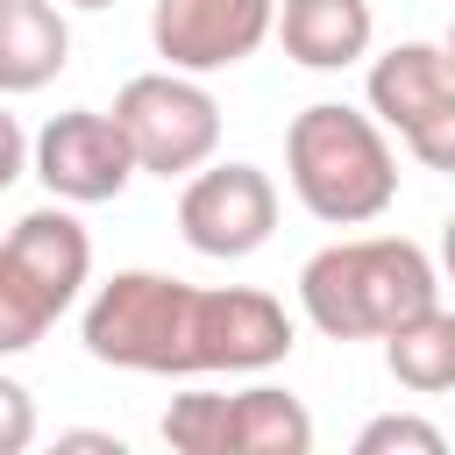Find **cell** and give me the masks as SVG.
Masks as SVG:
<instances>
[{"label":"cell","instance_id":"1","mask_svg":"<svg viewBox=\"0 0 455 455\" xmlns=\"http://www.w3.org/2000/svg\"><path fill=\"white\" fill-rule=\"evenodd\" d=\"M107 370L135 377H256L291 355V313L249 284H185L164 270H114L78 320Z\"/></svg>","mask_w":455,"mask_h":455},{"label":"cell","instance_id":"2","mask_svg":"<svg viewBox=\"0 0 455 455\" xmlns=\"http://www.w3.org/2000/svg\"><path fill=\"white\" fill-rule=\"evenodd\" d=\"M441 299V270L405 235H355L327 242L299 270V306L327 341H384L398 320Z\"/></svg>","mask_w":455,"mask_h":455},{"label":"cell","instance_id":"3","mask_svg":"<svg viewBox=\"0 0 455 455\" xmlns=\"http://www.w3.org/2000/svg\"><path fill=\"white\" fill-rule=\"evenodd\" d=\"M284 178L299 206L327 228H363L398 199V156L384 142L377 114H355L341 100H313L284 128Z\"/></svg>","mask_w":455,"mask_h":455},{"label":"cell","instance_id":"4","mask_svg":"<svg viewBox=\"0 0 455 455\" xmlns=\"http://www.w3.org/2000/svg\"><path fill=\"white\" fill-rule=\"evenodd\" d=\"M85 277H92V242L64 213V199L21 213L14 235L0 242V355L36 348L78 306Z\"/></svg>","mask_w":455,"mask_h":455},{"label":"cell","instance_id":"5","mask_svg":"<svg viewBox=\"0 0 455 455\" xmlns=\"http://www.w3.org/2000/svg\"><path fill=\"white\" fill-rule=\"evenodd\" d=\"M114 121L135 149V171L149 178H192L220 149V100L192 71H142L114 92Z\"/></svg>","mask_w":455,"mask_h":455},{"label":"cell","instance_id":"6","mask_svg":"<svg viewBox=\"0 0 455 455\" xmlns=\"http://www.w3.org/2000/svg\"><path fill=\"white\" fill-rule=\"evenodd\" d=\"M164 441L178 455H306L313 448V412L277 384L185 391L164 412Z\"/></svg>","mask_w":455,"mask_h":455},{"label":"cell","instance_id":"7","mask_svg":"<svg viewBox=\"0 0 455 455\" xmlns=\"http://www.w3.org/2000/svg\"><path fill=\"white\" fill-rule=\"evenodd\" d=\"M270 228H277V185L256 164H199L178 192V235L213 263L256 256Z\"/></svg>","mask_w":455,"mask_h":455},{"label":"cell","instance_id":"8","mask_svg":"<svg viewBox=\"0 0 455 455\" xmlns=\"http://www.w3.org/2000/svg\"><path fill=\"white\" fill-rule=\"evenodd\" d=\"M28 171H36V178L50 185V199H64V206H107V199L128 192L135 149H128V135H121L114 114H100V107H64V114L43 121V135H36V149H28Z\"/></svg>","mask_w":455,"mask_h":455},{"label":"cell","instance_id":"9","mask_svg":"<svg viewBox=\"0 0 455 455\" xmlns=\"http://www.w3.org/2000/svg\"><path fill=\"white\" fill-rule=\"evenodd\" d=\"M277 36V0H156L149 7V43L171 71H228Z\"/></svg>","mask_w":455,"mask_h":455},{"label":"cell","instance_id":"10","mask_svg":"<svg viewBox=\"0 0 455 455\" xmlns=\"http://www.w3.org/2000/svg\"><path fill=\"white\" fill-rule=\"evenodd\" d=\"M370 0H277V43L306 71H348L355 57H370Z\"/></svg>","mask_w":455,"mask_h":455},{"label":"cell","instance_id":"11","mask_svg":"<svg viewBox=\"0 0 455 455\" xmlns=\"http://www.w3.org/2000/svg\"><path fill=\"white\" fill-rule=\"evenodd\" d=\"M370 114L384 121V128H398V135H412L448 92H455V64H448V50L441 43H391L377 64H370Z\"/></svg>","mask_w":455,"mask_h":455},{"label":"cell","instance_id":"12","mask_svg":"<svg viewBox=\"0 0 455 455\" xmlns=\"http://www.w3.org/2000/svg\"><path fill=\"white\" fill-rule=\"evenodd\" d=\"M71 64V28L50 0H0V92H43Z\"/></svg>","mask_w":455,"mask_h":455},{"label":"cell","instance_id":"13","mask_svg":"<svg viewBox=\"0 0 455 455\" xmlns=\"http://www.w3.org/2000/svg\"><path fill=\"white\" fill-rule=\"evenodd\" d=\"M384 370H391L405 391H419V398L455 391V313H441V299H434L427 313L398 320V327L384 334Z\"/></svg>","mask_w":455,"mask_h":455},{"label":"cell","instance_id":"14","mask_svg":"<svg viewBox=\"0 0 455 455\" xmlns=\"http://www.w3.org/2000/svg\"><path fill=\"white\" fill-rule=\"evenodd\" d=\"M448 434L434 419H412V412H384L355 434V455H441Z\"/></svg>","mask_w":455,"mask_h":455},{"label":"cell","instance_id":"15","mask_svg":"<svg viewBox=\"0 0 455 455\" xmlns=\"http://www.w3.org/2000/svg\"><path fill=\"white\" fill-rule=\"evenodd\" d=\"M405 149H412L427 171L455 178V92H448V100H441V107H434V114H427L412 135H405Z\"/></svg>","mask_w":455,"mask_h":455},{"label":"cell","instance_id":"16","mask_svg":"<svg viewBox=\"0 0 455 455\" xmlns=\"http://www.w3.org/2000/svg\"><path fill=\"white\" fill-rule=\"evenodd\" d=\"M28 441H36V398H28V384L0 377V455H21Z\"/></svg>","mask_w":455,"mask_h":455},{"label":"cell","instance_id":"17","mask_svg":"<svg viewBox=\"0 0 455 455\" xmlns=\"http://www.w3.org/2000/svg\"><path fill=\"white\" fill-rule=\"evenodd\" d=\"M28 149H36V142H28V135H21V121L0 107V192H7V185L28 171Z\"/></svg>","mask_w":455,"mask_h":455},{"label":"cell","instance_id":"18","mask_svg":"<svg viewBox=\"0 0 455 455\" xmlns=\"http://www.w3.org/2000/svg\"><path fill=\"white\" fill-rule=\"evenodd\" d=\"M57 448H100V455H121L114 434H57Z\"/></svg>","mask_w":455,"mask_h":455},{"label":"cell","instance_id":"19","mask_svg":"<svg viewBox=\"0 0 455 455\" xmlns=\"http://www.w3.org/2000/svg\"><path fill=\"white\" fill-rule=\"evenodd\" d=\"M441 270H448V284H455V213L441 220Z\"/></svg>","mask_w":455,"mask_h":455},{"label":"cell","instance_id":"20","mask_svg":"<svg viewBox=\"0 0 455 455\" xmlns=\"http://www.w3.org/2000/svg\"><path fill=\"white\" fill-rule=\"evenodd\" d=\"M71 7H114V0H71Z\"/></svg>","mask_w":455,"mask_h":455},{"label":"cell","instance_id":"21","mask_svg":"<svg viewBox=\"0 0 455 455\" xmlns=\"http://www.w3.org/2000/svg\"><path fill=\"white\" fill-rule=\"evenodd\" d=\"M441 50H448V64H455V28H448V43H441Z\"/></svg>","mask_w":455,"mask_h":455}]
</instances>
